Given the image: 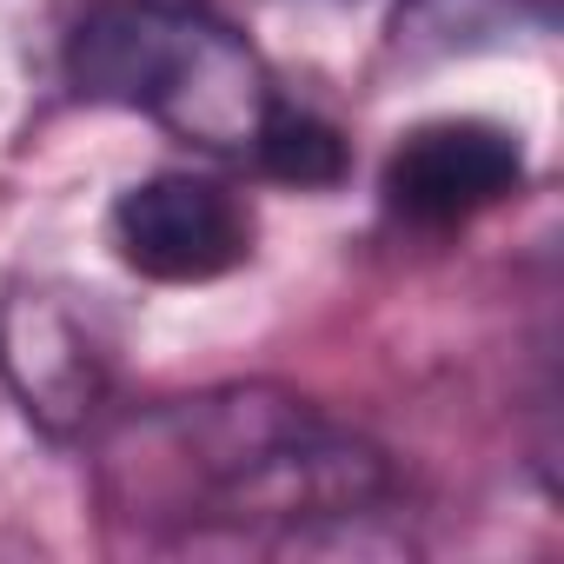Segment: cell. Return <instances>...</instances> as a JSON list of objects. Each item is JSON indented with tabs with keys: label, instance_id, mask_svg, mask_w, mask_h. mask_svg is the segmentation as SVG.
Here are the masks:
<instances>
[{
	"label": "cell",
	"instance_id": "1",
	"mask_svg": "<svg viewBox=\"0 0 564 564\" xmlns=\"http://www.w3.org/2000/svg\"><path fill=\"white\" fill-rule=\"evenodd\" d=\"M113 524L166 551H372L392 544V458L286 386H213L100 432Z\"/></svg>",
	"mask_w": 564,
	"mask_h": 564
},
{
	"label": "cell",
	"instance_id": "2",
	"mask_svg": "<svg viewBox=\"0 0 564 564\" xmlns=\"http://www.w3.org/2000/svg\"><path fill=\"white\" fill-rule=\"evenodd\" d=\"M67 80L87 107L140 113L213 160H252L286 94L265 54L199 0H100L67 41Z\"/></svg>",
	"mask_w": 564,
	"mask_h": 564
},
{
	"label": "cell",
	"instance_id": "3",
	"mask_svg": "<svg viewBox=\"0 0 564 564\" xmlns=\"http://www.w3.org/2000/svg\"><path fill=\"white\" fill-rule=\"evenodd\" d=\"M107 232L127 272L153 279V286H206V279H226L252 259L259 219L252 199L219 173L166 166L113 199Z\"/></svg>",
	"mask_w": 564,
	"mask_h": 564
},
{
	"label": "cell",
	"instance_id": "4",
	"mask_svg": "<svg viewBox=\"0 0 564 564\" xmlns=\"http://www.w3.org/2000/svg\"><path fill=\"white\" fill-rule=\"evenodd\" d=\"M0 379L47 438H87L107 419L113 352L74 293L14 286L0 300Z\"/></svg>",
	"mask_w": 564,
	"mask_h": 564
},
{
	"label": "cell",
	"instance_id": "5",
	"mask_svg": "<svg viewBox=\"0 0 564 564\" xmlns=\"http://www.w3.org/2000/svg\"><path fill=\"white\" fill-rule=\"evenodd\" d=\"M518 186H524L518 127H498L478 113H445V120L399 133V147L386 153V173H379L386 213L405 226H425V232L471 226L478 213L505 206Z\"/></svg>",
	"mask_w": 564,
	"mask_h": 564
},
{
	"label": "cell",
	"instance_id": "6",
	"mask_svg": "<svg viewBox=\"0 0 564 564\" xmlns=\"http://www.w3.org/2000/svg\"><path fill=\"white\" fill-rule=\"evenodd\" d=\"M518 28L544 34L551 0H405L399 21H392V47L405 61H445V54L498 47Z\"/></svg>",
	"mask_w": 564,
	"mask_h": 564
},
{
	"label": "cell",
	"instance_id": "7",
	"mask_svg": "<svg viewBox=\"0 0 564 564\" xmlns=\"http://www.w3.org/2000/svg\"><path fill=\"white\" fill-rule=\"evenodd\" d=\"M246 166L265 173V180H279V186L326 193V186H339V180L352 173V147H346V133H339L319 107H306V100H293V94H279V107L265 113L259 147H252Z\"/></svg>",
	"mask_w": 564,
	"mask_h": 564
}]
</instances>
